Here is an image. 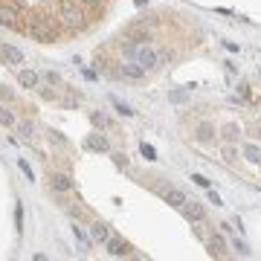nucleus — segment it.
Returning a JSON list of instances; mask_svg holds the SVG:
<instances>
[{"instance_id": "obj_37", "label": "nucleus", "mask_w": 261, "mask_h": 261, "mask_svg": "<svg viewBox=\"0 0 261 261\" xmlns=\"http://www.w3.org/2000/svg\"><path fill=\"white\" fill-rule=\"evenodd\" d=\"M224 47L229 49V52H238V44H232V41H224Z\"/></svg>"}, {"instance_id": "obj_30", "label": "nucleus", "mask_w": 261, "mask_h": 261, "mask_svg": "<svg viewBox=\"0 0 261 261\" xmlns=\"http://www.w3.org/2000/svg\"><path fill=\"white\" fill-rule=\"evenodd\" d=\"M113 163H116L119 168H128V157H125V154H113Z\"/></svg>"}, {"instance_id": "obj_28", "label": "nucleus", "mask_w": 261, "mask_h": 261, "mask_svg": "<svg viewBox=\"0 0 261 261\" xmlns=\"http://www.w3.org/2000/svg\"><path fill=\"white\" fill-rule=\"evenodd\" d=\"M157 58H160V64H168V61H171V52H168V49H157Z\"/></svg>"}, {"instance_id": "obj_9", "label": "nucleus", "mask_w": 261, "mask_h": 261, "mask_svg": "<svg viewBox=\"0 0 261 261\" xmlns=\"http://www.w3.org/2000/svg\"><path fill=\"white\" fill-rule=\"evenodd\" d=\"M49 189L64 194V191L73 189V183H70V177H67V174H49Z\"/></svg>"}, {"instance_id": "obj_35", "label": "nucleus", "mask_w": 261, "mask_h": 261, "mask_svg": "<svg viewBox=\"0 0 261 261\" xmlns=\"http://www.w3.org/2000/svg\"><path fill=\"white\" fill-rule=\"evenodd\" d=\"M209 203H215V206H221L224 201H221V194H218V191H209Z\"/></svg>"}, {"instance_id": "obj_5", "label": "nucleus", "mask_w": 261, "mask_h": 261, "mask_svg": "<svg viewBox=\"0 0 261 261\" xmlns=\"http://www.w3.org/2000/svg\"><path fill=\"white\" fill-rule=\"evenodd\" d=\"M183 215H186L189 221H194V224H201L203 218H206V209H203L198 201H186L183 203Z\"/></svg>"}, {"instance_id": "obj_33", "label": "nucleus", "mask_w": 261, "mask_h": 261, "mask_svg": "<svg viewBox=\"0 0 261 261\" xmlns=\"http://www.w3.org/2000/svg\"><path fill=\"white\" fill-rule=\"evenodd\" d=\"M49 140H52V143H58V145H64V143H67V140H64V137H61L58 130H52V134H49Z\"/></svg>"}, {"instance_id": "obj_34", "label": "nucleus", "mask_w": 261, "mask_h": 261, "mask_svg": "<svg viewBox=\"0 0 261 261\" xmlns=\"http://www.w3.org/2000/svg\"><path fill=\"white\" fill-rule=\"evenodd\" d=\"M21 134L29 140V137H32V125H29V122H24V125H21Z\"/></svg>"}, {"instance_id": "obj_20", "label": "nucleus", "mask_w": 261, "mask_h": 261, "mask_svg": "<svg viewBox=\"0 0 261 261\" xmlns=\"http://www.w3.org/2000/svg\"><path fill=\"white\" fill-rule=\"evenodd\" d=\"M0 125L3 128H12L15 125V116H12V110H6V107L0 105Z\"/></svg>"}, {"instance_id": "obj_11", "label": "nucleus", "mask_w": 261, "mask_h": 261, "mask_svg": "<svg viewBox=\"0 0 261 261\" xmlns=\"http://www.w3.org/2000/svg\"><path fill=\"white\" fill-rule=\"evenodd\" d=\"M206 247H209V255H215V258H224V255H226V241L221 235H212Z\"/></svg>"}, {"instance_id": "obj_21", "label": "nucleus", "mask_w": 261, "mask_h": 261, "mask_svg": "<svg viewBox=\"0 0 261 261\" xmlns=\"http://www.w3.org/2000/svg\"><path fill=\"white\" fill-rule=\"evenodd\" d=\"M73 238L79 241V247H82V249H87V247H90V241H87V235L82 232V226H73Z\"/></svg>"}, {"instance_id": "obj_19", "label": "nucleus", "mask_w": 261, "mask_h": 261, "mask_svg": "<svg viewBox=\"0 0 261 261\" xmlns=\"http://www.w3.org/2000/svg\"><path fill=\"white\" fill-rule=\"evenodd\" d=\"M0 3H3V6H9L18 18H24V15H26V9H24V3H21V0H0Z\"/></svg>"}, {"instance_id": "obj_8", "label": "nucleus", "mask_w": 261, "mask_h": 261, "mask_svg": "<svg viewBox=\"0 0 261 261\" xmlns=\"http://www.w3.org/2000/svg\"><path fill=\"white\" fill-rule=\"evenodd\" d=\"M0 55L9 61V64H24V52L12 44H0Z\"/></svg>"}, {"instance_id": "obj_15", "label": "nucleus", "mask_w": 261, "mask_h": 261, "mask_svg": "<svg viewBox=\"0 0 261 261\" xmlns=\"http://www.w3.org/2000/svg\"><path fill=\"white\" fill-rule=\"evenodd\" d=\"M15 24H18V15H15L9 6L0 3V26H15Z\"/></svg>"}, {"instance_id": "obj_3", "label": "nucleus", "mask_w": 261, "mask_h": 261, "mask_svg": "<svg viewBox=\"0 0 261 261\" xmlns=\"http://www.w3.org/2000/svg\"><path fill=\"white\" fill-rule=\"evenodd\" d=\"M58 15H61V21L70 26V29H79L82 26V6H76V0H61V9H58Z\"/></svg>"}, {"instance_id": "obj_22", "label": "nucleus", "mask_w": 261, "mask_h": 261, "mask_svg": "<svg viewBox=\"0 0 261 261\" xmlns=\"http://www.w3.org/2000/svg\"><path fill=\"white\" fill-rule=\"evenodd\" d=\"M125 35H128L134 44H145V41H148V32H140V29H128Z\"/></svg>"}, {"instance_id": "obj_1", "label": "nucleus", "mask_w": 261, "mask_h": 261, "mask_svg": "<svg viewBox=\"0 0 261 261\" xmlns=\"http://www.w3.org/2000/svg\"><path fill=\"white\" fill-rule=\"evenodd\" d=\"M24 32L32 38V41H41V44H52V41H55V26L49 24L44 15H32V18L26 21Z\"/></svg>"}, {"instance_id": "obj_6", "label": "nucleus", "mask_w": 261, "mask_h": 261, "mask_svg": "<svg viewBox=\"0 0 261 261\" xmlns=\"http://www.w3.org/2000/svg\"><path fill=\"white\" fill-rule=\"evenodd\" d=\"M105 249L113 255V258H122V255H130V247L122 241V238H107V244H105Z\"/></svg>"}, {"instance_id": "obj_2", "label": "nucleus", "mask_w": 261, "mask_h": 261, "mask_svg": "<svg viewBox=\"0 0 261 261\" xmlns=\"http://www.w3.org/2000/svg\"><path fill=\"white\" fill-rule=\"evenodd\" d=\"M134 61H137V64H140L145 73H148V70H157V67H160L157 49L148 47V44H137V47H134Z\"/></svg>"}, {"instance_id": "obj_10", "label": "nucleus", "mask_w": 261, "mask_h": 261, "mask_svg": "<svg viewBox=\"0 0 261 261\" xmlns=\"http://www.w3.org/2000/svg\"><path fill=\"white\" fill-rule=\"evenodd\" d=\"M38 82H41V76H38L35 70H18V84H21V87H29V90H32V87H38Z\"/></svg>"}, {"instance_id": "obj_36", "label": "nucleus", "mask_w": 261, "mask_h": 261, "mask_svg": "<svg viewBox=\"0 0 261 261\" xmlns=\"http://www.w3.org/2000/svg\"><path fill=\"white\" fill-rule=\"evenodd\" d=\"M224 157H226V160H235V148H232V145H226V148H224Z\"/></svg>"}, {"instance_id": "obj_16", "label": "nucleus", "mask_w": 261, "mask_h": 261, "mask_svg": "<svg viewBox=\"0 0 261 261\" xmlns=\"http://www.w3.org/2000/svg\"><path fill=\"white\" fill-rule=\"evenodd\" d=\"M238 134H241V128H238L235 122H226L224 128H221V137H224L226 143H235V140H238Z\"/></svg>"}, {"instance_id": "obj_26", "label": "nucleus", "mask_w": 261, "mask_h": 261, "mask_svg": "<svg viewBox=\"0 0 261 261\" xmlns=\"http://www.w3.org/2000/svg\"><path fill=\"white\" fill-rule=\"evenodd\" d=\"M44 82H49V84H61V76H58V73H52V70H47V73H44Z\"/></svg>"}, {"instance_id": "obj_17", "label": "nucleus", "mask_w": 261, "mask_h": 261, "mask_svg": "<svg viewBox=\"0 0 261 261\" xmlns=\"http://www.w3.org/2000/svg\"><path fill=\"white\" fill-rule=\"evenodd\" d=\"M244 157H247L249 163H261V148L255 143H247L244 145Z\"/></svg>"}, {"instance_id": "obj_13", "label": "nucleus", "mask_w": 261, "mask_h": 261, "mask_svg": "<svg viewBox=\"0 0 261 261\" xmlns=\"http://www.w3.org/2000/svg\"><path fill=\"white\" fill-rule=\"evenodd\" d=\"M194 137H198L201 143H209V140H215V125H212V122H201Z\"/></svg>"}, {"instance_id": "obj_23", "label": "nucleus", "mask_w": 261, "mask_h": 261, "mask_svg": "<svg viewBox=\"0 0 261 261\" xmlns=\"http://www.w3.org/2000/svg\"><path fill=\"white\" fill-rule=\"evenodd\" d=\"M140 154H143L145 160H148V163H154V160H157V151H154V145H148V143H143V145H140Z\"/></svg>"}, {"instance_id": "obj_39", "label": "nucleus", "mask_w": 261, "mask_h": 261, "mask_svg": "<svg viewBox=\"0 0 261 261\" xmlns=\"http://www.w3.org/2000/svg\"><path fill=\"white\" fill-rule=\"evenodd\" d=\"M87 3H99V0H87Z\"/></svg>"}, {"instance_id": "obj_14", "label": "nucleus", "mask_w": 261, "mask_h": 261, "mask_svg": "<svg viewBox=\"0 0 261 261\" xmlns=\"http://www.w3.org/2000/svg\"><path fill=\"white\" fill-rule=\"evenodd\" d=\"M87 148H90V151H107V148H110V143H107L105 137H99V134H93V137H87Z\"/></svg>"}, {"instance_id": "obj_24", "label": "nucleus", "mask_w": 261, "mask_h": 261, "mask_svg": "<svg viewBox=\"0 0 261 261\" xmlns=\"http://www.w3.org/2000/svg\"><path fill=\"white\" fill-rule=\"evenodd\" d=\"M110 102H113V107H116L122 116H134V113H137V110H130V107L125 105V102H119V99H110Z\"/></svg>"}, {"instance_id": "obj_29", "label": "nucleus", "mask_w": 261, "mask_h": 261, "mask_svg": "<svg viewBox=\"0 0 261 261\" xmlns=\"http://www.w3.org/2000/svg\"><path fill=\"white\" fill-rule=\"evenodd\" d=\"M18 168H21V171H24L26 177L32 180V168H29V163H26V160H18Z\"/></svg>"}, {"instance_id": "obj_31", "label": "nucleus", "mask_w": 261, "mask_h": 261, "mask_svg": "<svg viewBox=\"0 0 261 261\" xmlns=\"http://www.w3.org/2000/svg\"><path fill=\"white\" fill-rule=\"evenodd\" d=\"M15 224H18V229H24V209L21 206L15 209Z\"/></svg>"}, {"instance_id": "obj_4", "label": "nucleus", "mask_w": 261, "mask_h": 261, "mask_svg": "<svg viewBox=\"0 0 261 261\" xmlns=\"http://www.w3.org/2000/svg\"><path fill=\"white\" fill-rule=\"evenodd\" d=\"M116 76L128 79V82H140V79L145 76V70L137 64V61H134V64H119V67H116Z\"/></svg>"}, {"instance_id": "obj_25", "label": "nucleus", "mask_w": 261, "mask_h": 261, "mask_svg": "<svg viewBox=\"0 0 261 261\" xmlns=\"http://www.w3.org/2000/svg\"><path fill=\"white\" fill-rule=\"evenodd\" d=\"M90 119H93V125H99V128H107V125H110V119L102 116V113H93Z\"/></svg>"}, {"instance_id": "obj_27", "label": "nucleus", "mask_w": 261, "mask_h": 261, "mask_svg": "<svg viewBox=\"0 0 261 261\" xmlns=\"http://www.w3.org/2000/svg\"><path fill=\"white\" fill-rule=\"evenodd\" d=\"M191 180H194L201 189H209V177H203V174H191Z\"/></svg>"}, {"instance_id": "obj_38", "label": "nucleus", "mask_w": 261, "mask_h": 261, "mask_svg": "<svg viewBox=\"0 0 261 261\" xmlns=\"http://www.w3.org/2000/svg\"><path fill=\"white\" fill-rule=\"evenodd\" d=\"M134 6H140V9H143V6H148V0H134Z\"/></svg>"}, {"instance_id": "obj_12", "label": "nucleus", "mask_w": 261, "mask_h": 261, "mask_svg": "<svg viewBox=\"0 0 261 261\" xmlns=\"http://www.w3.org/2000/svg\"><path fill=\"white\" fill-rule=\"evenodd\" d=\"M163 198H166V203H171V206H177V209H183V203L189 201L186 194L180 189H168V191H163Z\"/></svg>"}, {"instance_id": "obj_7", "label": "nucleus", "mask_w": 261, "mask_h": 261, "mask_svg": "<svg viewBox=\"0 0 261 261\" xmlns=\"http://www.w3.org/2000/svg\"><path fill=\"white\" fill-rule=\"evenodd\" d=\"M90 238H93L96 244H102V247H105L107 238H110V229H107V224H102V221H93V224H90Z\"/></svg>"}, {"instance_id": "obj_32", "label": "nucleus", "mask_w": 261, "mask_h": 261, "mask_svg": "<svg viewBox=\"0 0 261 261\" xmlns=\"http://www.w3.org/2000/svg\"><path fill=\"white\" fill-rule=\"evenodd\" d=\"M235 249H238V255H249V247L244 241H238V238H235Z\"/></svg>"}, {"instance_id": "obj_18", "label": "nucleus", "mask_w": 261, "mask_h": 261, "mask_svg": "<svg viewBox=\"0 0 261 261\" xmlns=\"http://www.w3.org/2000/svg\"><path fill=\"white\" fill-rule=\"evenodd\" d=\"M191 93V87H183V90H174V93H168V102H174V105H180V102H186Z\"/></svg>"}]
</instances>
